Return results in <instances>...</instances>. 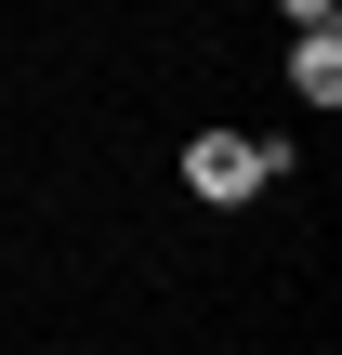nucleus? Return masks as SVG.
Segmentation results:
<instances>
[{
  "label": "nucleus",
  "instance_id": "nucleus-1",
  "mask_svg": "<svg viewBox=\"0 0 342 355\" xmlns=\"http://www.w3.org/2000/svg\"><path fill=\"white\" fill-rule=\"evenodd\" d=\"M277 158H290V145H264V132H198V145H185V184L224 211V198H264Z\"/></svg>",
  "mask_w": 342,
  "mask_h": 355
},
{
  "label": "nucleus",
  "instance_id": "nucleus-2",
  "mask_svg": "<svg viewBox=\"0 0 342 355\" xmlns=\"http://www.w3.org/2000/svg\"><path fill=\"white\" fill-rule=\"evenodd\" d=\"M290 92H303V105H342V13L290 40Z\"/></svg>",
  "mask_w": 342,
  "mask_h": 355
},
{
  "label": "nucleus",
  "instance_id": "nucleus-3",
  "mask_svg": "<svg viewBox=\"0 0 342 355\" xmlns=\"http://www.w3.org/2000/svg\"><path fill=\"white\" fill-rule=\"evenodd\" d=\"M277 13H290V26H330V13H342V0H277Z\"/></svg>",
  "mask_w": 342,
  "mask_h": 355
}]
</instances>
